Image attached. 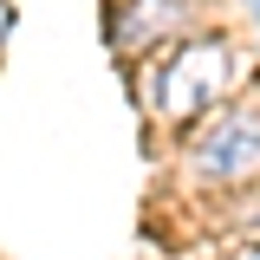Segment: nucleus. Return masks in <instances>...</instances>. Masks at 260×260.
<instances>
[{
    "label": "nucleus",
    "mask_w": 260,
    "mask_h": 260,
    "mask_svg": "<svg viewBox=\"0 0 260 260\" xmlns=\"http://www.w3.org/2000/svg\"><path fill=\"white\" fill-rule=\"evenodd\" d=\"M247 7H254V13H260V0H247Z\"/></svg>",
    "instance_id": "39448f33"
},
{
    "label": "nucleus",
    "mask_w": 260,
    "mask_h": 260,
    "mask_svg": "<svg viewBox=\"0 0 260 260\" xmlns=\"http://www.w3.org/2000/svg\"><path fill=\"white\" fill-rule=\"evenodd\" d=\"M234 72H241V59H234L228 39H195V46H182L176 59L162 65V78H156V111H162V117H195L202 104H215V98L228 91Z\"/></svg>",
    "instance_id": "f257e3e1"
},
{
    "label": "nucleus",
    "mask_w": 260,
    "mask_h": 260,
    "mask_svg": "<svg viewBox=\"0 0 260 260\" xmlns=\"http://www.w3.org/2000/svg\"><path fill=\"white\" fill-rule=\"evenodd\" d=\"M195 169L215 182H241L260 169V111H234L228 124H215L195 143Z\"/></svg>",
    "instance_id": "f03ea898"
},
{
    "label": "nucleus",
    "mask_w": 260,
    "mask_h": 260,
    "mask_svg": "<svg viewBox=\"0 0 260 260\" xmlns=\"http://www.w3.org/2000/svg\"><path fill=\"white\" fill-rule=\"evenodd\" d=\"M7 26H13V7H7V0H0V39H7Z\"/></svg>",
    "instance_id": "7ed1b4c3"
},
{
    "label": "nucleus",
    "mask_w": 260,
    "mask_h": 260,
    "mask_svg": "<svg viewBox=\"0 0 260 260\" xmlns=\"http://www.w3.org/2000/svg\"><path fill=\"white\" fill-rule=\"evenodd\" d=\"M241 260H260V247H247V254H241Z\"/></svg>",
    "instance_id": "20e7f679"
}]
</instances>
